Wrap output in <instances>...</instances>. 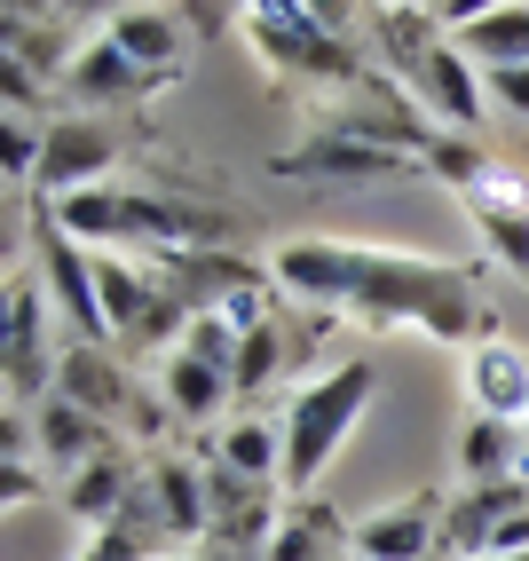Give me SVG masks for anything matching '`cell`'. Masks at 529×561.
Segmentation results:
<instances>
[{
    "label": "cell",
    "instance_id": "obj_18",
    "mask_svg": "<svg viewBox=\"0 0 529 561\" xmlns=\"http://www.w3.org/2000/svg\"><path fill=\"white\" fill-rule=\"evenodd\" d=\"M32 451H41L56 474H80L88 459H103V451H111V443H103V420H88L80 403L48 396L41 411H32Z\"/></svg>",
    "mask_w": 529,
    "mask_h": 561
},
{
    "label": "cell",
    "instance_id": "obj_17",
    "mask_svg": "<svg viewBox=\"0 0 529 561\" xmlns=\"http://www.w3.org/2000/svg\"><path fill=\"white\" fill-rule=\"evenodd\" d=\"M56 396L64 403H80L88 420H111V411H127V371H119V356L111 348H88V341H71L64 356H56Z\"/></svg>",
    "mask_w": 529,
    "mask_h": 561
},
{
    "label": "cell",
    "instance_id": "obj_32",
    "mask_svg": "<svg viewBox=\"0 0 529 561\" xmlns=\"http://www.w3.org/2000/svg\"><path fill=\"white\" fill-rule=\"evenodd\" d=\"M174 561H198V553H174Z\"/></svg>",
    "mask_w": 529,
    "mask_h": 561
},
{
    "label": "cell",
    "instance_id": "obj_11",
    "mask_svg": "<svg viewBox=\"0 0 529 561\" xmlns=\"http://www.w3.org/2000/svg\"><path fill=\"white\" fill-rule=\"evenodd\" d=\"M411 95H419V111L435 119V135H482V103H490V80L459 56V41H442L427 56V71L411 80Z\"/></svg>",
    "mask_w": 529,
    "mask_h": 561
},
{
    "label": "cell",
    "instance_id": "obj_9",
    "mask_svg": "<svg viewBox=\"0 0 529 561\" xmlns=\"http://www.w3.org/2000/svg\"><path fill=\"white\" fill-rule=\"evenodd\" d=\"M442 491H419V499H395L380 514H364L348 522V553L356 561H427L442 553Z\"/></svg>",
    "mask_w": 529,
    "mask_h": 561
},
{
    "label": "cell",
    "instance_id": "obj_14",
    "mask_svg": "<svg viewBox=\"0 0 529 561\" xmlns=\"http://www.w3.org/2000/svg\"><path fill=\"white\" fill-rule=\"evenodd\" d=\"M142 491H150V506H159L174 546H191V538L214 530V474H198L191 459H150L142 467Z\"/></svg>",
    "mask_w": 529,
    "mask_h": 561
},
{
    "label": "cell",
    "instance_id": "obj_19",
    "mask_svg": "<svg viewBox=\"0 0 529 561\" xmlns=\"http://www.w3.org/2000/svg\"><path fill=\"white\" fill-rule=\"evenodd\" d=\"M48 214H56V230H64L71 245H88V253H119V245H127V191H119V182L71 191V198H56Z\"/></svg>",
    "mask_w": 529,
    "mask_h": 561
},
{
    "label": "cell",
    "instance_id": "obj_24",
    "mask_svg": "<svg viewBox=\"0 0 529 561\" xmlns=\"http://www.w3.org/2000/svg\"><path fill=\"white\" fill-rule=\"evenodd\" d=\"M71 56H80V41H64L48 16L24 24V9H9V64H32V80H64Z\"/></svg>",
    "mask_w": 529,
    "mask_h": 561
},
{
    "label": "cell",
    "instance_id": "obj_16",
    "mask_svg": "<svg viewBox=\"0 0 529 561\" xmlns=\"http://www.w3.org/2000/svg\"><path fill=\"white\" fill-rule=\"evenodd\" d=\"M135 491H142V474H135L119 451H103V459H88L80 474H64V514L80 522V538H88V530H111V522L135 506Z\"/></svg>",
    "mask_w": 529,
    "mask_h": 561
},
{
    "label": "cell",
    "instance_id": "obj_20",
    "mask_svg": "<svg viewBox=\"0 0 529 561\" xmlns=\"http://www.w3.org/2000/svg\"><path fill=\"white\" fill-rule=\"evenodd\" d=\"M230 396H238V380H230V371H214L206 356H191V348H166L159 356V403L174 411V420H214Z\"/></svg>",
    "mask_w": 529,
    "mask_h": 561
},
{
    "label": "cell",
    "instance_id": "obj_1",
    "mask_svg": "<svg viewBox=\"0 0 529 561\" xmlns=\"http://www.w3.org/2000/svg\"><path fill=\"white\" fill-rule=\"evenodd\" d=\"M269 285L309 309H348L364 324H419L427 341L482 348V293L459 261L388 253V245H340V238H292L269 261Z\"/></svg>",
    "mask_w": 529,
    "mask_h": 561
},
{
    "label": "cell",
    "instance_id": "obj_3",
    "mask_svg": "<svg viewBox=\"0 0 529 561\" xmlns=\"http://www.w3.org/2000/svg\"><path fill=\"white\" fill-rule=\"evenodd\" d=\"M238 32H245V48L269 64L277 80L324 88V103L364 80L356 41H340V32H348L340 9H309V0H253V9H238Z\"/></svg>",
    "mask_w": 529,
    "mask_h": 561
},
{
    "label": "cell",
    "instance_id": "obj_7",
    "mask_svg": "<svg viewBox=\"0 0 529 561\" xmlns=\"http://www.w3.org/2000/svg\"><path fill=\"white\" fill-rule=\"evenodd\" d=\"M41 285H48V301L56 317L71 324V341H88V348H111V317H103V285H95V253L88 245H71L64 230L41 238Z\"/></svg>",
    "mask_w": 529,
    "mask_h": 561
},
{
    "label": "cell",
    "instance_id": "obj_31",
    "mask_svg": "<svg viewBox=\"0 0 529 561\" xmlns=\"http://www.w3.org/2000/svg\"><path fill=\"white\" fill-rule=\"evenodd\" d=\"M490 561H529V546H521V553H490Z\"/></svg>",
    "mask_w": 529,
    "mask_h": 561
},
{
    "label": "cell",
    "instance_id": "obj_4",
    "mask_svg": "<svg viewBox=\"0 0 529 561\" xmlns=\"http://www.w3.org/2000/svg\"><path fill=\"white\" fill-rule=\"evenodd\" d=\"M48 285H41V270H9V293H0V380H9V411H41L48 396H56V356H48Z\"/></svg>",
    "mask_w": 529,
    "mask_h": 561
},
{
    "label": "cell",
    "instance_id": "obj_15",
    "mask_svg": "<svg viewBox=\"0 0 529 561\" xmlns=\"http://www.w3.org/2000/svg\"><path fill=\"white\" fill-rule=\"evenodd\" d=\"M150 88H159V80H150L127 48H111L103 32H88L80 56H71V71H64V95H71V103H95V111H103V103H142Z\"/></svg>",
    "mask_w": 529,
    "mask_h": 561
},
{
    "label": "cell",
    "instance_id": "obj_10",
    "mask_svg": "<svg viewBox=\"0 0 529 561\" xmlns=\"http://www.w3.org/2000/svg\"><path fill=\"white\" fill-rule=\"evenodd\" d=\"M277 174H292V182H395V174H419V167L395 159V151H371V142L340 135V127H309L292 151H277Z\"/></svg>",
    "mask_w": 529,
    "mask_h": 561
},
{
    "label": "cell",
    "instance_id": "obj_8",
    "mask_svg": "<svg viewBox=\"0 0 529 561\" xmlns=\"http://www.w3.org/2000/svg\"><path fill=\"white\" fill-rule=\"evenodd\" d=\"M450 41L482 71H521L529 64V0H450Z\"/></svg>",
    "mask_w": 529,
    "mask_h": 561
},
{
    "label": "cell",
    "instance_id": "obj_21",
    "mask_svg": "<svg viewBox=\"0 0 529 561\" xmlns=\"http://www.w3.org/2000/svg\"><path fill=\"white\" fill-rule=\"evenodd\" d=\"M348 553V522H340L332 506H300V514H285L277 522V538L261 546V561H340Z\"/></svg>",
    "mask_w": 529,
    "mask_h": 561
},
{
    "label": "cell",
    "instance_id": "obj_12",
    "mask_svg": "<svg viewBox=\"0 0 529 561\" xmlns=\"http://www.w3.org/2000/svg\"><path fill=\"white\" fill-rule=\"evenodd\" d=\"M467 411L474 420L529 427V348H514V341L467 348Z\"/></svg>",
    "mask_w": 529,
    "mask_h": 561
},
{
    "label": "cell",
    "instance_id": "obj_5",
    "mask_svg": "<svg viewBox=\"0 0 529 561\" xmlns=\"http://www.w3.org/2000/svg\"><path fill=\"white\" fill-rule=\"evenodd\" d=\"M529 546V482H459L442 506V553L490 561Z\"/></svg>",
    "mask_w": 529,
    "mask_h": 561
},
{
    "label": "cell",
    "instance_id": "obj_23",
    "mask_svg": "<svg viewBox=\"0 0 529 561\" xmlns=\"http://www.w3.org/2000/svg\"><path fill=\"white\" fill-rule=\"evenodd\" d=\"M514 459H521V427H506V420L459 427V474L467 482H514Z\"/></svg>",
    "mask_w": 529,
    "mask_h": 561
},
{
    "label": "cell",
    "instance_id": "obj_27",
    "mask_svg": "<svg viewBox=\"0 0 529 561\" xmlns=\"http://www.w3.org/2000/svg\"><path fill=\"white\" fill-rule=\"evenodd\" d=\"M482 238H490V253H498L514 277H529V214H498V221H482Z\"/></svg>",
    "mask_w": 529,
    "mask_h": 561
},
{
    "label": "cell",
    "instance_id": "obj_22",
    "mask_svg": "<svg viewBox=\"0 0 529 561\" xmlns=\"http://www.w3.org/2000/svg\"><path fill=\"white\" fill-rule=\"evenodd\" d=\"M214 467H230V474L269 482V491H277V474H285V435H277L269 420H238V427H221Z\"/></svg>",
    "mask_w": 529,
    "mask_h": 561
},
{
    "label": "cell",
    "instance_id": "obj_25",
    "mask_svg": "<svg viewBox=\"0 0 529 561\" xmlns=\"http://www.w3.org/2000/svg\"><path fill=\"white\" fill-rule=\"evenodd\" d=\"M285 356H292V341H285V324H261L253 341L238 348V396H261L285 371Z\"/></svg>",
    "mask_w": 529,
    "mask_h": 561
},
{
    "label": "cell",
    "instance_id": "obj_30",
    "mask_svg": "<svg viewBox=\"0 0 529 561\" xmlns=\"http://www.w3.org/2000/svg\"><path fill=\"white\" fill-rule=\"evenodd\" d=\"M32 491H41V474H32L24 459H9V474H0V499H9V514H16V506H24Z\"/></svg>",
    "mask_w": 529,
    "mask_h": 561
},
{
    "label": "cell",
    "instance_id": "obj_13",
    "mask_svg": "<svg viewBox=\"0 0 529 561\" xmlns=\"http://www.w3.org/2000/svg\"><path fill=\"white\" fill-rule=\"evenodd\" d=\"M182 32H191V16H182V9H142V0H127V9H111V16H103V41H111V48H127L159 88L182 71V56H191V41H182Z\"/></svg>",
    "mask_w": 529,
    "mask_h": 561
},
{
    "label": "cell",
    "instance_id": "obj_29",
    "mask_svg": "<svg viewBox=\"0 0 529 561\" xmlns=\"http://www.w3.org/2000/svg\"><path fill=\"white\" fill-rule=\"evenodd\" d=\"M490 103L514 111V119H529V64L521 71H490Z\"/></svg>",
    "mask_w": 529,
    "mask_h": 561
},
{
    "label": "cell",
    "instance_id": "obj_28",
    "mask_svg": "<svg viewBox=\"0 0 529 561\" xmlns=\"http://www.w3.org/2000/svg\"><path fill=\"white\" fill-rule=\"evenodd\" d=\"M0 142H9V182H32V174H41L48 127H32V119H16V111H9V135H0Z\"/></svg>",
    "mask_w": 529,
    "mask_h": 561
},
{
    "label": "cell",
    "instance_id": "obj_2",
    "mask_svg": "<svg viewBox=\"0 0 529 561\" xmlns=\"http://www.w3.org/2000/svg\"><path fill=\"white\" fill-rule=\"evenodd\" d=\"M371 388H380V364L371 356H348V364H332V371H317V380L292 388L285 420H277V435H285V474H277L285 499H309L324 482V467L348 451L356 420L371 411Z\"/></svg>",
    "mask_w": 529,
    "mask_h": 561
},
{
    "label": "cell",
    "instance_id": "obj_6",
    "mask_svg": "<svg viewBox=\"0 0 529 561\" xmlns=\"http://www.w3.org/2000/svg\"><path fill=\"white\" fill-rule=\"evenodd\" d=\"M111 167H119V135H111L95 111H64V119H48L32 191L56 206V198H71V191H95V182H111Z\"/></svg>",
    "mask_w": 529,
    "mask_h": 561
},
{
    "label": "cell",
    "instance_id": "obj_26",
    "mask_svg": "<svg viewBox=\"0 0 529 561\" xmlns=\"http://www.w3.org/2000/svg\"><path fill=\"white\" fill-rule=\"evenodd\" d=\"M71 561H150V538L127 530V522H111V530H88Z\"/></svg>",
    "mask_w": 529,
    "mask_h": 561
}]
</instances>
